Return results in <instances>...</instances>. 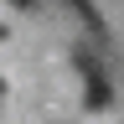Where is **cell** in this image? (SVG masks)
Listing matches in <instances>:
<instances>
[{
	"label": "cell",
	"mask_w": 124,
	"mask_h": 124,
	"mask_svg": "<svg viewBox=\"0 0 124 124\" xmlns=\"http://www.w3.org/2000/svg\"><path fill=\"white\" fill-rule=\"evenodd\" d=\"M72 10L88 21V31H98V36H103V21H98V10H93V0H72Z\"/></svg>",
	"instance_id": "obj_2"
},
{
	"label": "cell",
	"mask_w": 124,
	"mask_h": 124,
	"mask_svg": "<svg viewBox=\"0 0 124 124\" xmlns=\"http://www.w3.org/2000/svg\"><path fill=\"white\" fill-rule=\"evenodd\" d=\"M78 72H83V83H88V108H108V83H103V72H98V62H93L88 52H78Z\"/></svg>",
	"instance_id": "obj_1"
},
{
	"label": "cell",
	"mask_w": 124,
	"mask_h": 124,
	"mask_svg": "<svg viewBox=\"0 0 124 124\" xmlns=\"http://www.w3.org/2000/svg\"><path fill=\"white\" fill-rule=\"evenodd\" d=\"M10 5H36V0H10Z\"/></svg>",
	"instance_id": "obj_3"
}]
</instances>
